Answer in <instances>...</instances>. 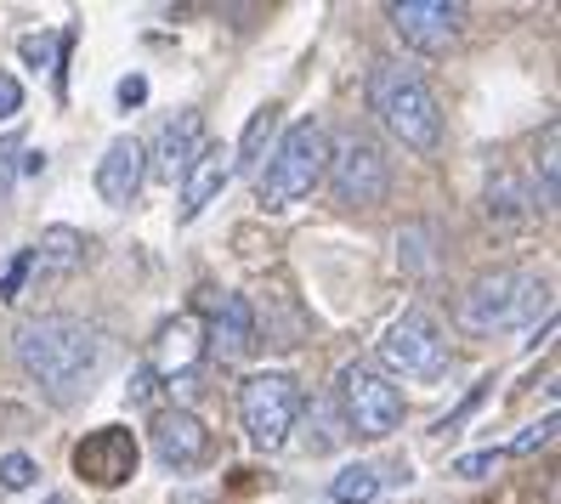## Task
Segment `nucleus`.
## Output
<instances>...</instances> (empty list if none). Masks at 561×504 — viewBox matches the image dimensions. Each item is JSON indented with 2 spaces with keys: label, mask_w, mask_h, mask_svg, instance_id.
Masks as SVG:
<instances>
[{
  "label": "nucleus",
  "mask_w": 561,
  "mask_h": 504,
  "mask_svg": "<svg viewBox=\"0 0 561 504\" xmlns=\"http://www.w3.org/2000/svg\"><path fill=\"white\" fill-rule=\"evenodd\" d=\"M137 459H142V448L130 436V425H103L85 443H75V477L91 488H125L137 477Z\"/></svg>",
  "instance_id": "obj_9"
},
{
  "label": "nucleus",
  "mask_w": 561,
  "mask_h": 504,
  "mask_svg": "<svg viewBox=\"0 0 561 504\" xmlns=\"http://www.w3.org/2000/svg\"><path fill=\"white\" fill-rule=\"evenodd\" d=\"M539 205L527 198V187L511 176V171H493L488 176V221H500V227H516V221H527Z\"/></svg>",
  "instance_id": "obj_19"
},
{
  "label": "nucleus",
  "mask_w": 561,
  "mask_h": 504,
  "mask_svg": "<svg viewBox=\"0 0 561 504\" xmlns=\"http://www.w3.org/2000/svg\"><path fill=\"white\" fill-rule=\"evenodd\" d=\"M153 454L171 465V470H187V465H199L210 454V431L205 420L193 414V409H164L153 420Z\"/></svg>",
  "instance_id": "obj_14"
},
{
  "label": "nucleus",
  "mask_w": 561,
  "mask_h": 504,
  "mask_svg": "<svg viewBox=\"0 0 561 504\" xmlns=\"http://www.w3.org/2000/svg\"><path fill=\"white\" fill-rule=\"evenodd\" d=\"M46 504H75V499H62V493H51V499H46Z\"/></svg>",
  "instance_id": "obj_30"
},
{
  "label": "nucleus",
  "mask_w": 561,
  "mask_h": 504,
  "mask_svg": "<svg viewBox=\"0 0 561 504\" xmlns=\"http://www.w3.org/2000/svg\"><path fill=\"white\" fill-rule=\"evenodd\" d=\"M545 278L534 266H505V273H488L466 289L459 300V329L466 334H505V329H522L534 323L539 307H545Z\"/></svg>",
  "instance_id": "obj_4"
},
{
  "label": "nucleus",
  "mask_w": 561,
  "mask_h": 504,
  "mask_svg": "<svg viewBox=\"0 0 561 504\" xmlns=\"http://www.w3.org/2000/svg\"><path fill=\"white\" fill-rule=\"evenodd\" d=\"M556 142H561V130L545 125V148H539V198H534V205H545V210H556Z\"/></svg>",
  "instance_id": "obj_21"
},
{
  "label": "nucleus",
  "mask_w": 561,
  "mask_h": 504,
  "mask_svg": "<svg viewBox=\"0 0 561 504\" xmlns=\"http://www.w3.org/2000/svg\"><path fill=\"white\" fill-rule=\"evenodd\" d=\"M233 182V148L227 142H205V153L187 164V176H182V210H176V221L187 227V221H199L216 198H221V187Z\"/></svg>",
  "instance_id": "obj_13"
},
{
  "label": "nucleus",
  "mask_w": 561,
  "mask_h": 504,
  "mask_svg": "<svg viewBox=\"0 0 561 504\" xmlns=\"http://www.w3.org/2000/svg\"><path fill=\"white\" fill-rule=\"evenodd\" d=\"M329 499H335V504H375L380 499V465H346V470H335Z\"/></svg>",
  "instance_id": "obj_20"
},
{
  "label": "nucleus",
  "mask_w": 561,
  "mask_h": 504,
  "mask_svg": "<svg viewBox=\"0 0 561 504\" xmlns=\"http://www.w3.org/2000/svg\"><path fill=\"white\" fill-rule=\"evenodd\" d=\"M550 436H556V414H545L539 425H527V431L516 436V443H511V454H534V448H545V443H550Z\"/></svg>",
  "instance_id": "obj_25"
},
{
  "label": "nucleus",
  "mask_w": 561,
  "mask_h": 504,
  "mask_svg": "<svg viewBox=\"0 0 561 504\" xmlns=\"http://www.w3.org/2000/svg\"><path fill=\"white\" fill-rule=\"evenodd\" d=\"M391 28L403 35V46L443 57L459 41V28H466V7H454V0H398L391 7Z\"/></svg>",
  "instance_id": "obj_10"
},
{
  "label": "nucleus",
  "mask_w": 561,
  "mask_h": 504,
  "mask_svg": "<svg viewBox=\"0 0 561 504\" xmlns=\"http://www.w3.org/2000/svg\"><path fill=\"white\" fill-rule=\"evenodd\" d=\"M500 448H482V454H466V459H454V470H459V477H466V482H482V477H493V470H500Z\"/></svg>",
  "instance_id": "obj_24"
},
{
  "label": "nucleus",
  "mask_w": 561,
  "mask_h": 504,
  "mask_svg": "<svg viewBox=\"0 0 561 504\" xmlns=\"http://www.w3.org/2000/svg\"><path fill=\"white\" fill-rule=\"evenodd\" d=\"M142 182H148V148L137 137H114L103 148V159H96V193H103V205L125 210L142 193Z\"/></svg>",
  "instance_id": "obj_12"
},
{
  "label": "nucleus",
  "mask_w": 561,
  "mask_h": 504,
  "mask_svg": "<svg viewBox=\"0 0 561 504\" xmlns=\"http://www.w3.org/2000/svg\"><path fill=\"white\" fill-rule=\"evenodd\" d=\"M239 420H244V436L261 454H278L289 443V431L301 425V386L289 375H278V368L250 375L239 386Z\"/></svg>",
  "instance_id": "obj_5"
},
{
  "label": "nucleus",
  "mask_w": 561,
  "mask_h": 504,
  "mask_svg": "<svg viewBox=\"0 0 561 504\" xmlns=\"http://www.w3.org/2000/svg\"><path fill=\"white\" fill-rule=\"evenodd\" d=\"M23 57L35 62V69H46V57H51V41H35V35H28V41H23Z\"/></svg>",
  "instance_id": "obj_29"
},
{
  "label": "nucleus",
  "mask_w": 561,
  "mask_h": 504,
  "mask_svg": "<svg viewBox=\"0 0 561 504\" xmlns=\"http://www.w3.org/2000/svg\"><path fill=\"white\" fill-rule=\"evenodd\" d=\"M96 357H103V334H96V323H85L75 312H41L18 329V368L57 409H69L91 386Z\"/></svg>",
  "instance_id": "obj_1"
},
{
  "label": "nucleus",
  "mask_w": 561,
  "mask_h": 504,
  "mask_svg": "<svg viewBox=\"0 0 561 504\" xmlns=\"http://www.w3.org/2000/svg\"><path fill=\"white\" fill-rule=\"evenodd\" d=\"M35 477H41V465L28 459V454H7V459H0V488H7V493L35 488Z\"/></svg>",
  "instance_id": "obj_22"
},
{
  "label": "nucleus",
  "mask_w": 561,
  "mask_h": 504,
  "mask_svg": "<svg viewBox=\"0 0 561 504\" xmlns=\"http://www.w3.org/2000/svg\"><path fill=\"white\" fill-rule=\"evenodd\" d=\"M278 119H284L278 103H267V108H255V114H250L244 137H239V148H233V176H239V171H261V159H267V148H273Z\"/></svg>",
  "instance_id": "obj_18"
},
{
  "label": "nucleus",
  "mask_w": 561,
  "mask_h": 504,
  "mask_svg": "<svg viewBox=\"0 0 561 504\" xmlns=\"http://www.w3.org/2000/svg\"><path fill=\"white\" fill-rule=\"evenodd\" d=\"M341 414H346V431L369 436V443H380V436H391L403 425V391L391 386L375 363H346L341 368Z\"/></svg>",
  "instance_id": "obj_6"
},
{
  "label": "nucleus",
  "mask_w": 561,
  "mask_h": 504,
  "mask_svg": "<svg viewBox=\"0 0 561 504\" xmlns=\"http://www.w3.org/2000/svg\"><path fill=\"white\" fill-rule=\"evenodd\" d=\"M85 232H75V227H46L41 232V244L35 250H28V255H35V273H51V278H69L75 273V266L85 261Z\"/></svg>",
  "instance_id": "obj_17"
},
{
  "label": "nucleus",
  "mask_w": 561,
  "mask_h": 504,
  "mask_svg": "<svg viewBox=\"0 0 561 504\" xmlns=\"http://www.w3.org/2000/svg\"><path fill=\"white\" fill-rule=\"evenodd\" d=\"M369 108L409 153L443 148V108H437L432 85H425V75L409 69V62H391V57L375 62L369 69Z\"/></svg>",
  "instance_id": "obj_2"
},
{
  "label": "nucleus",
  "mask_w": 561,
  "mask_h": 504,
  "mask_svg": "<svg viewBox=\"0 0 561 504\" xmlns=\"http://www.w3.org/2000/svg\"><path fill=\"white\" fill-rule=\"evenodd\" d=\"M28 273H35V255H28V250H18L7 266H0V300H18L23 295V278Z\"/></svg>",
  "instance_id": "obj_23"
},
{
  "label": "nucleus",
  "mask_w": 561,
  "mask_h": 504,
  "mask_svg": "<svg viewBox=\"0 0 561 504\" xmlns=\"http://www.w3.org/2000/svg\"><path fill=\"white\" fill-rule=\"evenodd\" d=\"M323 176H329V187H335L341 205H380L386 187H391V164H386V153L369 137H346L335 153H329Z\"/></svg>",
  "instance_id": "obj_8"
},
{
  "label": "nucleus",
  "mask_w": 561,
  "mask_h": 504,
  "mask_svg": "<svg viewBox=\"0 0 561 504\" xmlns=\"http://www.w3.org/2000/svg\"><path fill=\"white\" fill-rule=\"evenodd\" d=\"M23 114V85L12 75H0V119H18Z\"/></svg>",
  "instance_id": "obj_26"
},
{
  "label": "nucleus",
  "mask_w": 561,
  "mask_h": 504,
  "mask_svg": "<svg viewBox=\"0 0 561 504\" xmlns=\"http://www.w3.org/2000/svg\"><path fill=\"white\" fill-rule=\"evenodd\" d=\"M199 357H205V329L193 323V318H176V323H164L159 329V346H153V375H164V380H187L193 368H199Z\"/></svg>",
  "instance_id": "obj_16"
},
{
  "label": "nucleus",
  "mask_w": 561,
  "mask_h": 504,
  "mask_svg": "<svg viewBox=\"0 0 561 504\" xmlns=\"http://www.w3.org/2000/svg\"><path fill=\"white\" fill-rule=\"evenodd\" d=\"M255 346V307H250V295H221V307L210 318V334H205V352H216L221 363H239L250 357Z\"/></svg>",
  "instance_id": "obj_15"
},
{
  "label": "nucleus",
  "mask_w": 561,
  "mask_h": 504,
  "mask_svg": "<svg viewBox=\"0 0 561 504\" xmlns=\"http://www.w3.org/2000/svg\"><path fill=\"white\" fill-rule=\"evenodd\" d=\"M323 164H329V130L318 119H295L284 137L273 142V153L261 159L255 171V198L267 210H284L295 198H307L323 182Z\"/></svg>",
  "instance_id": "obj_3"
},
{
  "label": "nucleus",
  "mask_w": 561,
  "mask_h": 504,
  "mask_svg": "<svg viewBox=\"0 0 561 504\" xmlns=\"http://www.w3.org/2000/svg\"><path fill=\"white\" fill-rule=\"evenodd\" d=\"M205 114L199 108H176L171 119L159 125V137H153V148H148V171L159 176V182H182L187 176V164L205 153Z\"/></svg>",
  "instance_id": "obj_11"
},
{
  "label": "nucleus",
  "mask_w": 561,
  "mask_h": 504,
  "mask_svg": "<svg viewBox=\"0 0 561 504\" xmlns=\"http://www.w3.org/2000/svg\"><path fill=\"white\" fill-rule=\"evenodd\" d=\"M148 103V80L142 75H125L119 80V108H142Z\"/></svg>",
  "instance_id": "obj_27"
},
{
  "label": "nucleus",
  "mask_w": 561,
  "mask_h": 504,
  "mask_svg": "<svg viewBox=\"0 0 561 504\" xmlns=\"http://www.w3.org/2000/svg\"><path fill=\"white\" fill-rule=\"evenodd\" d=\"M380 363L403 380H437L448 368V334L432 312H403L380 334Z\"/></svg>",
  "instance_id": "obj_7"
},
{
  "label": "nucleus",
  "mask_w": 561,
  "mask_h": 504,
  "mask_svg": "<svg viewBox=\"0 0 561 504\" xmlns=\"http://www.w3.org/2000/svg\"><path fill=\"white\" fill-rule=\"evenodd\" d=\"M18 153H23V142H18V137H7V142H0V187L12 182V164H18Z\"/></svg>",
  "instance_id": "obj_28"
}]
</instances>
